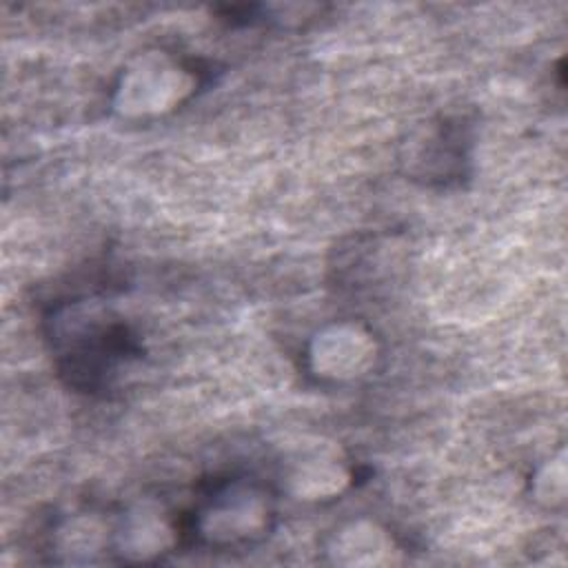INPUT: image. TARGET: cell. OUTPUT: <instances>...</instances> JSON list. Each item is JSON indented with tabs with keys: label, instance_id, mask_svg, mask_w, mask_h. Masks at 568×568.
<instances>
[{
	"label": "cell",
	"instance_id": "obj_5",
	"mask_svg": "<svg viewBox=\"0 0 568 568\" xmlns=\"http://www.w3.org/2000/svg\"><path fill=\"white\" fill-rule=\"evenodd\" d=\"M470 133L464 120L444 118L426 124V131L408 142L406 173L428 184H448L466 175L470 162Z\"/></svg>",
	"mask_w": 568,
	"mask_h": 568
},
{
	"label": "cell",
	"instance_id": "obj_9",
	"mask_svg": "<svg viewBox=\"0 0 568 568\" xmlns=\"http://www.w3.org/2000/svg\"><path fill=\"white\" fill-rule=\"evenodd\" d=\"M530 493L537 504L550 510L566 506V453L559 450L555 457L537 466L530 479Z\"/></svg>",
	"mask_w": 568,
	"mask_h": 568
},
{
	"label": "cell",
	"instance_id": "obj_2",
	"mask_svg": "<svg viewBox=\"0 0 568 568\" xmlns=\"http://www.w3.org/2000/svg\"><path fill=\"white\" fill-rule=\"evenodd\" d=\"M275 528V497L251 477L215 481L191 515V535L217 552L248 548Z\"/></svg>",
	"mask_w": 568,
	"mask_h": 568
},
{
	"label": "cell",
	"instance_id": "obj_3",
	"mask_svg": "<svg viewBox=\"0 0 568 568\" xmlns=\"http://www.w3.org/2000/svg\"><path fill=\"white\" fill-rule=\"evenodd\" d=\"M200 87V71L186 60L151 49L138 53L118 75L111 109L122 120H158L186 104Z\"/></svg>",
	"mask_w": 568,
	"mask_h": 568
},
{
	"label": "cell",
	"instance_id": "obj_8",
	"mask_svg": "<svg viewBox=\"0 0 568 568\" xmlns=\"http://www.w3.org/2000/svg\"><path fill=\"white\" fill-rule=\"evenodd\" d=\"M399 546L390 530L375 519H353L331 532L324 555L333 566H388L399 557Z\"/></svg>",
	"mask_w": 568,
	"mask_h": 568
},
{
	"label": "cell",
	"instance_id": "obj_1",
	"mask_svg": "<svg viewBox=\"0 0 568 568\" xmlns=\"http://www.w3.org/2000/svg\"><path fill=\"white\" fill-rule=\"evenodd\" d=\"M58 371L80 393H109L142 355L133 328L95 300H71L49 317Z\"/></svg>",
	"mask_w": 568,
	"mask_h": 568
},
{
	"label": "cell",
	"instance_id": "obj_6",
	"mask_svg": "<svg viewBox=\"0 0 568 568\" xmlns=\"http://www.w3.org/2000/svg\"><path fill=\"white\" fill-rule=\"evenodd\" d=\"M280 484L297 501H331L353 484V470L333 446L311 444L282 462Z\"/></svg>",
	"mask_w": 568,
	"mask_h": 568
},
{
	"label": "cell",
	"instance_id": "obj_4",
	"mask_svg": "<svg viewBox=\"0 0 568 568\" xmlns=\"http://www.w3.org/2000/svg\"><path fill=\"white\" fill-rule=\"evenodd\" d=\"M382 357L379 337L357 320H335L317 328L304 351L308 373L324 384H351L368 377Z\"/></svg>",
	"mask_w": 568,
	"mask_h": 568
},
{
	"label": "cell",
	"instance_id": "obj_7",
	"mask_svg": "<svg viewBox=\"0 0 568 568\" xmlns=\"http://www.w3.org/2000/svg\"><path fill=\"white\" fill-rule=\"evenodd\" d=\"M180 541V526L162 506L138 504L111 528V552L122 564L160 561Z\"/></svg>",
	"mask_w": 568,
	"mask_h": 568
}]
</instances>
